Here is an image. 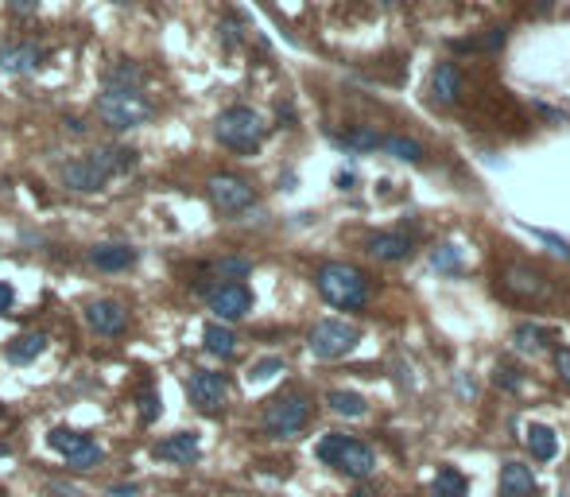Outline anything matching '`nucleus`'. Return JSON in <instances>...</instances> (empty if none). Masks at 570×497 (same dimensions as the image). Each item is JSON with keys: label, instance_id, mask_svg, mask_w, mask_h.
Returning <instances> with one entry per match:
<instances>
[{"label": "nucleus", "instance_id": "5", "mask_svg": "<svg viewBox=\"0 0 570 497\" xmlns=\"http://www.w3.org/2000/svg\"><path fill=\"white\" fill-rule=\"evenodd\" d=\"M307 420H310V400L303 393H279L264 405L261 428L272 439H292L307 428Z\"/></svg>", "mask_w": 570, "mask_h": 497}, {"label": "nucleus", "instance_id": "15", "mask_svg": "<svg viewBox=\"0 0 570 497\" xmlns=\"http://www.w3.org/2000/svg\"><path fill=\"white\" fill-rule=\"evenodd\" d=\"M140 253L132 245H124V241H105V245H93L90 249V264L101 272H128L136 264Z\"/></svg>", "mask_w": 570, "mask_h": 497}, {"label": "nucleus", "instance_id": "27", "mask_svg": "<svg viewBox=\"0 0 570 497\" xmlns=\"http://www.w3.org/2000/svg\"><path fill=\"white\" fill-rule=\"evenodd\" d=\"M101 459H105V451H101L93 439H85L78 451H74V454H67V470H74V474H85V470L101 467Z\"/></svg>", "mask_w": 570, "mask_h": 497}, {"label": "nucleus", "instance_id": "39", "mask_svg": "<svg viewBox=\"0 0 570 497\" xmlns=\"http://www.w3.org/2000/svg\"><path fill=\"white\" fill-rule=\"evenodd\" d=\"M12 303H16V288L8 280H0V315L12 311Z\"/></svg>", "mask_w": 570, "mask_h": 497}, {"label": "nucleus", "instance_id": "49", "mask_svg": "<svg viewBox=\"0 0 570 497\" xmlns=\"http://www.w3.org/2000/svg\"><path fill=\"white\" fill-rule=\"evenodd\" d=\"M0 420H4V405H0Z\"/></svg>", "mask_w": 570, "mask_h": 497}, {"label": "nucleus", "instance_id": "3", "mask_svg": "<svg viewBox=\"0 0 570 497\" xmlns=\"http://www.w3.org/2000/svg\"><path fill=\"white\" fill-rule=\"evenodd\" d=\"M213 136L233 152H256L264 140V117L249 105H229L213 121Z\"/></svg>", "mask_w": 570, "mask_h": 497}, {"label": "nucleus", "instance_id": "42", "mask_svg": "<svg viewBox=\"0 0 570 497\" xmlns=\"http://www.w3.org/2000/svg\"><path fill=\"white\" fill-rule=\"evenodd\" d=\"M221 31H225V44H229V47H233V44H241V24L225 20V28H221Z\"/></svg>", "mask_w": 570, "mask_h": 497}, {"label": "nucleus", "instance_id": "41", "mask_svg": "<svg viewBox=\"0 0 570 497\" xmlns=\"http://www.w3.org/2000/svg\"><path fill=\"white\" fill-rule=\"evenodd\" d=\"M47 490L59 493V497H90V493H82L78 485H67V482H47Z\"/></svg>", "mask_w": 570, "mask_h": 497}, {"label": "nucleus", "instance_id": "6", "mask_svg": "<svg viewBox=\"0 0 570 497\" xmlns=\"http://www.w3.org/2000/svg\"><path fill=\"white\" fill-rule=\"evenodd\" d=\"M361 342V331L341 319H322L310 326L307 334V350L318 357V362H338V357H346L353 346Z\"/></svg>", "mask_w": 570, "mask_h": 497}, {"label": "nucleus", "instance_id": "20", "mask_svg": "<svg viewBox=\"0 0 570 497\" xmlns=\"http://www.w3.org/2000/svg\"><path fill=\"white\" fill-rule=\"evenodd\" d=\"M202 346H206L213 357H233L237 354V334L225 323H206L202 326Z\"/></svg>", "mask_w": 570, "mask_h": 497}, {"label": "nucleus", "instance_id": "47", "mask_svg": "<svg viewBox=\"0 0 570 497\" xmlns=\"http://www.w3.org/2000/svg\"><path fill=\"white\" fill-rule=\"evenodd\" d=\"M4 454H8V443H0V459H4Z\"/></svg>", "mask_w": 570, "mask_h": 497}, {"label": "nucleus", "instance_id": "37", "mask_svg": "<svg viewBox=\"0 0 570 497\" xmlns=\"http://www.w3.org/2000/svg\"><path fill=\"white\" fill-rule=\"evenodd\" d=\"M504 39H509V28H493L486 39H478L473 47H486V51H501L504 47Z\"/></svg>", "mask_w": 570, "mask_h": 497}, {"label": "nucleus", "instance_id": "9", "mask_svg": "<svg viewBox=\"0 0 570 497\" xmlns=\"http://www.w3.org/2000/svg\"><path fill=\"white\" fill-rule=\"evenodd\" d=\"M210 311L218 315V323L229 326L253 311V292L245 288V284H218V288L210 292Z\"/></svg>", "mask_w": 570, "mask_h": 497}, {"label": "nucleus", "instance_id": "2", "mask_svg": "<svg viewBox=\"0 0 570 497\" xmlns=\"http://www.w3.org/2000/svg\"><path fill=\"white\" fill-rule=\"evenodd\" d=\"M318 462H326V467H338L341 474H349V478H369L373 467H376V454L369 443L361 439H349L341 436V431H330V436H322V443L315 447Z\"/></svg>", "mask_w": 570, "mask_h": 497}, {"label": "nucleus", "instance_id": "29", "mask_svg": "<svg viewBox=\"0 0 570 497\" xmlns=\"http://www.w3.org/2000/svg\"><path fill=\"white\" fill-rule=\"evenodd\" d=\"M85 439H90V436H85V431H74V428H51L47 447H51V451H59L62 459H67V454H74V451H78Z\"/></svg>", "mask_w": 570, "mask_h": 497}, {"label": "nucleus", "instance_id": "4", "mask_svg": "<svg viewBox=\"0 0 570 497\" xmlns=\"http://www.w3.org/2000/svg\"><path fill=\"white\" fill-rule=\"evenodd\" d=\"M98 117L116 132L140 129L148 117H152V101L140 90H105L98 93Z\"/></svg>", "mask_w": 570, "mask_h": 497}, {"label": "nucleus", "instance_id": "1", "mask_svg": "<svg viewBox=\"0 0 570 497\" xmlns=\"http://www.w3.org/2000/svg\"><path fill=\"white\" fill-rule=\"evenodd\" d=\"M315 284L322 292V300L330 303V308H365L369 303V277H365L361 269H353V264H322L315 272Z\"/></svg>", "mask_w": 570, "mask_h": 497}, {"label": "nucleus", "instance_id": "31", "mask_svg": "<svg viewBox=\"0 0 570 497\" xmlns=\"http://www.w3.org/2000/svg\"><path fill=\"white\" fill-rule=\"evenodd\" d=\"M338 144L357 148V152H373V148H381V136H376L373 129H353L349 136H338Z\"/></svg>", "mask_w": 570, "mask_h": 497}, {"label": "nucleus", "instance_id": "10", "mask_svg": "<svg viewBox=\"0 0 570 497\" xmlns=\"http://www.w3.org/2000/svg\"><path fill=\"white\" fill-rule=\"evenodd\" d=\"M82 319L85 326H90L93 334H105V338H113V334H121L124 331V323H128V308L121 300H90L82 308Z\"/></svg>", "mask_w": 570, "mask_h": 497}, {"label": "nucleus", "instance_id": "14", "mask_svg": "<svg viewBox=\"0 0 570 497\" xmlns=\"http://www.w3.org/2000/svg\"><path fill=\"white\" fill-rule=\"evenodd\" d=\"M47 51L36 47V44H4L0 47V70L4 74H31L43 67Z\"/></svg>", "mask_w": 570, "mask_h": 497}, {"label": "nucleus", "instance_id": "24", "mask_svg": "<svg viewBox=\"0 0 570 497\" xmlns=\"http://www.w3.org/2000/svg\"><path fill=\"white\" fill-rule=\"evenodd\" d=\"M543 342H547V331L540 323H516V331H512V346L520 354H540L543 350Z\"/></svg>", "mask_w": 570, "mask_h": 497}, {"label": "nucleus", "instance_id": "18", "mask_svg": "<svg viewBox=\"0 0 570 497\" xmlns=\"http://www.w3.org/2000/svg\"><path fill=\"white\" fill-rule=\"evenodd\" d=\"M47 350V334L43 331H24V334H16L12 342H8V362H16V365H28V362H36V357Z\"/></svg>", "mask_w": 570, "mask_h": 497}, {"label": "nucleus", "instance_id": "40", "mask_svg": "<svg viewBox=\"0 0 570 497\" xmlns=\"http://www.w3.org/2000/svg\"><path fill=\"white\" fill-rule=\"evenodd\" d=\"M36 8H39V0H8V12H16V16H36Z\"/></svg>", "mask_w": 570, "mask_h": 497}, {"label": "nucleus", "instance_id": "8", "mask_svg": "<svg viewBox=\"0 0 570 497\" xmlns=\"http://www.w3.org/2000/svg\"><path fill=\"white\" fill-rule=\"evenodd\" d=\"M187 397L190 405H195L198 412H221L225 408V397H229V381H225L221 373H213V369H190L187 377Z\"/></svg>", "mask_w": 570, "mask_h": 497}, {"label": "nucleus", "instance_id": "26", "mask_svg": "<svg viewBox=\"0 0 570 497\" xmlns=\"http://www.w3.org/2000/svg\"><path fill=\"white\" fill-rule=\"evenodd\" d=\"M381 148L389 156H396V160H404V164H423V144H415V140H407V136H384Z\"/></svg>", "mask_w": 570, "mask_h": 497}, {"label": "nucleus", "instance_id": "44", "mask_svg": "<svg viewBox=\"0 0 570 497\" xmlns=\"http://www.w3.org/2000/svg\"><path fill=\"white\" fill-rule=\"evenodd\" d=\"M136 485H109V497H132Z\"/></svg>", "mask_w": 570, "mask_h": 497}, {"label": "nucleus", "instance_id": "23", "mask_svg": "<svg viewBox=\"0 0 570 497\" xmlns=\"http://www.w3.org/2000/svg\"><path fill=\"white\" fill-rule=\"evenodd\" d=\"M528 451H532V459L551 462L555 454H558V439H555V431L547 428V424H532V428H528Z\"/></svg>", "mask_w": 570, "mask_h": 497}, {"label": "nucleus", "instance_id": "30", "mask_svg": "<svg viewBox=\"0 0 570 497\" xmlns=\"http://www.w3.org/2000/svg\"><path fill=\"white\" fill-rule=\"evenodd\" d=\"M213 269H218L221 280L241 284V277H249V272H253V261H245V257H221L218 264H213Z\"/></svg>", "mask_w": 570, "mask_h": 497}, {"label": "nucleus", "instance_id": "38", "mask_svg": "<svg viewBox=\"0 0 570 497\" xmlns=\"http://www.w3.org/2000/svg\"><path fill=\"white\" fill-rule=\"evenodd\" d=\"M555 373L563 377V385H570V346H558L555 350Z\"/></svg>", "mask_w": 570, "mask_h": 497}, {"label": "nucleus", "instance_id": "11", "mask_svg": "<svg viewBox=\"0 0 570 497\" xmlns=\"http://www.w3.org/2000/svg\"><path fill=\"white\" fill-rule=\"evenodd\" d=\"M152 454L159 462H175V467H190V462L202 459V443L198 431H175V436L152 443Z\"/></svg>", "mask_w": 570, "mask_h": 497}, {"label": "nucleus", "instance_id": "7", "mask_svg": "<svg viewBox=\"0 0 570 497\" xmlns=\"http://www.w3.org/2000/svg\"><path fill=\"white\" fill-rule=\"evenodd\" d=\"M206 195H210V203L218 206L221 214H241V210H249L256 203V190H253L249 179L229 175V172L210 175L206 179Z\"/></svg>", "mask_w": 570, "mask_h": 497}, {"label": "nucleus", "instance_id": "25", "mask_svg": "<svg viewBox=\"0 0 570 497\" xmlns=\"http://www.w3.org/2000/svg\"><path fill=\"white\" fill-rule=\"evenodd\" d=\"M504 284H509L516 295H543V288H547L540 280V272H532V269H509L504 272Z\"/></svg>", "mask_w": 570, "mask_h": 497}, {"label": "nucleus", "instance_id": "35", "mask_svg": "<svg viewBox=\"0 0 570 497\" xmlns=\"http://www.w3.org/2000/svg\"><path fill=\"white\" fill-rule=\"evenodd\" d=\"M493 381H497V385L501 389H509V393H512V389H520V369H512V365H497V377H493Z\"/></svg>", "mask_w": 570, "mask_h": 497}, {"label": "nucleus", "instance_id": "43", "mask_svg": "<svg viewBox=\"0 0 570 497\" xmlns=\"http://www.w3.org/2000/svg\"><path fill=\"white\" fill-rule=\"evenodd\" d=\"M535 113H540V117H547V121H563V113H558V109H551V105H547V101H535Z\"/></svg>", "mask_w": 570, "mask_h": 497}, {"label": "nucleus", "instance_id": "48", "mask_svg": "<svg viewBox=\"0 0 570 497\" xmlns=\"http://www.w3.org/2000/svg\"><path fill=\"white\" fill-rule=\"evenodd\" d=\"M381 4H384V8H392V4H396V0H381Z\"/></svg>", "mask_w": 570, "mask_h": 497}, {"label": "nucleus", "instance_id": "45", "mask_svg": "<svg viewBox=\"0 0 570 497\" xmlns=\"http://www.w3.org/2000/svg\"><path fill=\"white\" fill-rule=\"evenodd\" d=\"M67 124H70V132H85V124L78 117H67Z\"/></svg>", "mask_w": 570, "mask_h": 497}, {"label": "nucleus", "instance_id": "19", "mask_svg": "<svg viewBox=\"0 0 570 497\" xmlns=\"http://www.w3.org/2000/svg\"><path fill=\"white\" fill-rule=\"evenodd\" d=\"M136 148H116V144H109V148H98V152H90V160L101 167L105 175H121V172H128V167H136Z\"/></svg>", "mask_w": 570, "mask_h": 497}, {"label": "nucleus", "instance_id": "46", "mask_svg": "<svg viewBox=\"0 0 570 497\" xmlns=\"http://www.w3.org/2000/svg\"><path fill=\"white\" fill-rule=\"evenodd\" d=\"M353 497H373V490H357V493H353Z\"/></svg>", "mask_w": 570, "mask_h": 497}, {"label": "nucleus", "instance_id": "32", "mask_svg": "<svg viewBox=\"0 0 570 497\" xmlns=\"http://www.w3.org/2000/svg\"><path fill=\"white\" fill-rule=\"evenodd\" d=\"M431 264L435 269H446V272H458L462 269V253H458V245H438V249H431Z\"/></svg>", "mask_w": 570, "mask_h": 497}, {"label": "nucleus", "instance_id": "13", "mask_svg": "<svg viewBox=\"0 0 570 497\" xmlns=\"http://www.w3.org/2000/svg\"><path fill=\"white\" fill-rule=\"evenodd\" d=\"M62 183H67L70 190H78V195H93V190H101L105 183H109V175H105L90 156H82V160H70L67 167H62Z\"/></svg>", "mask_w": 570, "mask_h": 497}, {"label": "nucleus", "instance_id": "34", "mask_svg": "<svg viewBox=\"0 0 570 497\" xmlns=\"http://www.w3.org/2000/svg\"><path fill=\"white\" fill-rule=\"evenodd\" d=\"M159 412H164V400H159V393H156V389H144V393H140V420H144V424H152Z\"/></svg>", "mask_w": 570, "mask_h": 497}, {"label": "nucleus", "instance_id": "16", "mask_svg": "<svg viewBox=\"0 0 570 497\" xmlns=\"http://www.w3.org/2000/svg\"><path fill=\"white\" fill-rule=\"evenodd\" d=\"M462 98V70L454 62H438L431 70V101L435 105H454Z\"/></svg>", "mask_w": 570, "mask_h": 497}, {"label": "nucleus", "instance_id": "28", "mask_svg": "<svg viewBox=\"0 0 570 497\" xmlns=\"http://www.w3.org/2000/svg\"><path fill=\"white\" fill-rule=\"evenodd\" d=\"M470 482L462 470H438V478L431 482V497H466Z\"/></svg>", "mask_w": 570, "mask_h": 497}, {"label": "nucleus", "instance_id": "36", "mask_svg": "<svg viewBox=\"0 0 570 497\" xmlns=\"http://www.w3.org/2000/svg\"><path fill=\"white\" fill-rule=\"evenodd\" d=\"M532 234H535V237H540V241H543V245H547V249H551V253H558V257H566V261H570V245H566V241H563V237H555V234H547V229H532Z\"/></svg>", "mask_w": 570, "mask_h": 497}, {"label": "nucleus", "instance_id": "17", "mask_svg": "<svg viewBox=\"0 0 570 497\" xmlns=\"http://www.w3.org/2000/svg\"><path fill=\"white\" fill-rule=\"evenodd\" d=\"M535 474L524 462H504L501 467V497H535Z\"/></svg>", "mask_w": 570, "mask_h": 497}, {"label": "nucleus", "instance_id": "12", "mask_svg": "<svg viewBox=\"0 0 570 497\" xmlns=\"http://www.w3.org/2000/svg\"><path fill=\"white\" fill-rule=\"evenodd\" d=\"M415 249V237L407 234V229H384V234H373L369 241H365V253L376 261H407Z\"/></svg>", "mask_w": 570, "mask_h": 497}, {"label": "nucleus", "instance_id": "22", "mask_svg": "<svg viewBox=\"0 0 570 497\" xmlns=\"http://www.w3.org/2000/svg\"><path fill=\"white\" fill-rule=\"evenodd\" d=\"M144 86V70L136 62H116L105 70V90H140Z\"/></svg>", "mask_w": 570, "mask_h": 497}, {"label": "nucleus", "instance_id": "33", "mask_svg": "<svg viewBox=\"0 0 570 497\" xmlns=\"http://www.w3.org/2000/svg\"><path fill=\"white\" fill-rule=\"evenodd\" d=\"M276 373H284V357H261V362L249 369V381H253V385H261V381L276 377Z\"/></svg>", "mask_w": 570, "mask_h": 497}, {"label": "nucleus", "instance_id": "21", "mask_svg": "<svg viewBox=\"0 0 570 497\" xmlns=\"http://www.w3.org/2000/svg\"><path fill=\"white\" fill-rule=\"evenodd\" d=\"M326 405H330V412H338V416H346V420H357V416H365V408H369L365 397L353 393V389H330Z\"/></svg>", "mask_w": 570, "mask_h": 497}]
</instances>
